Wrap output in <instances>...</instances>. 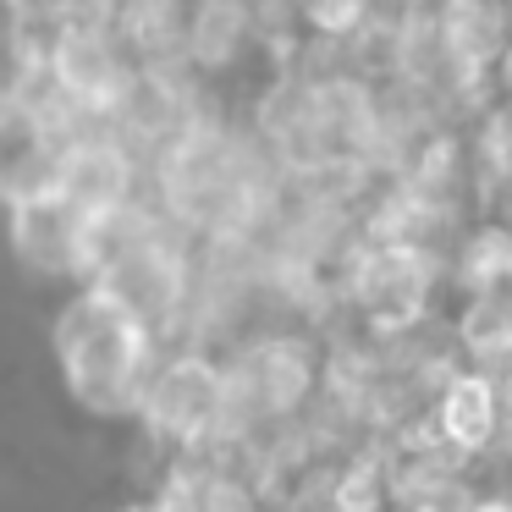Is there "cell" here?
Segmentation results:
<instances>
[{"mask_svg":"<svg viewBox=\"0 0 512 512\" xmlns=\"http://www.w3.org/2000/svg\"><path fill=\"white\" fill-rule=\"evenodd\" d=\"M45 67H50V83H56L72 105H83V111H116V100H122L127 83H133V72L122 67L116 39L100 34V28H78V23L56 34Z\"/></svg>","mask_w":512,"mask_h":512,"instance_id":"5","label":"cell"},{"mask_svg":"<svg viewBox=\"0 0 512 512\" xmlns=\"http://www.w3.org/2000/svg\"><path fill=\"white\" fill-rule=\"evenodd\" d=\"M237 34H243V12L232 0H204L188 28V45L204 61H226V56H237Z\"/></svg>","mask_w":512,"mask_h":512,"instance_id":"13","label":"cell"},{"mask_svg":"<svg viewBox=\"0 0 512 512\" xmlns=\"http://www.w3.org/2000/svg\"><path fill=\"white\" fill-rule=\"evenodd\" d=\"M463 512H512V490H485V496H468Z\"/></svg>","mask_w":512,"mask_h":512,"instance_id":"14","label":"cell"},{"mask_svg":"<svg viewBox=\"0 0 512 512\" xmlns=\"http://www.w3.org/2000/svg\"><path fill=\"white\" fill-rule=\"evenodd\" d=\"M496 391H501V419L512 424V369H507V375H501V386H496Z\"/></svg>","mask_w":512,"mask_h":512,"instance_id":"15","label":"cell"},{"mask_svg":"<svg viewBox=\"0 0 512 512\" xmlns=\"http://www.w3.org/2000/svg\"><path fill=\"white\" fill-rule=\"evenodd\" d=\"M94 281H100L105 292H116V298H122L133 314H144L149 325L166 320V314H177L182 292H188V270H182V254H177L171 243H160L155 232L133 237V243H127L122 254H116Z\"/></svg>","mask_w":512,"mask_h":512,"instance_id":"6","label":"cell"},{"mask_svg":"<svg viewBox=\"0 0 512 512\" xmlns=\"http://www.w3.org/2000/svg\"><path fill=\"white\" fill-rule=\"evenodd\" d=\"M56 193L72 210H116L133 193V155L116 138H67L56 155Z\"/></svg>","mask_w":512,"mask_h":512,"instance_id":"10","label":"cell"},{"mask_svg":"<svg viewBox=\"0 0 512 512\" xmlns=\"http://www.w3.org/2000/svg\"><path fill=\"white\" fill-rule=\"evenodd\" d=\"M50 342H56L67 391L94 419H133L138 391L155 369V325L144 314H133L116 292L89 281L61 303Z\"/></svg>","mask_w":512,"mask_h":512,"instance_id":"1","label":"cell"},{"mask_svg":"<svg viewBox=\"0 0 512 512\" xmlns=\"http://www.w3.org/2000/svg\"><path fill=\"white\" fill-rule=\"evenodd\" d=\"M221 391L226 369L215 358L177 353L149 369L133 419H144V435L171 446V452H204L221 435Z\"/></svg>","mask_w":512,"mask_h":512,"instance_id":"3","label":"cell"},{"mask_svg":"<svg viewBox=\"0 0 512 512\" xmlns=\"http://www.w3.org/2000/svg\"><path fill=\"white\" fill-rule=\"evenodd\" d=\"M61 133L28 100H0V204H23L56 188Z\"/></svg>","mask_w":512,"mask_h":512,"instance_id":"7","label":"cell"},{"mask_svg":"<svg viewBox=\"0 0 512 512\" xmlns=\"http://www.w3.org/2000/svg\"><path fill=\"white\" fill-rule=\"evenodd\" d=\"M331 507L336 512H386L391 507V468L375 463V457L347 463L331 485Z\"/></svg>","mask_w":512,"mask_h":512,"instance_id":"12","label":"cell"},{"mask_svg":"<svg viewBox=\"0 0 512 512\" xmlns=\"http://www.w3.org/2000/svg\"><path fill=\"white\" fill-rule=\"evenodd\" d=\"M457 276L468 292H507L512 287V232L507 226H479L468 237L463 259H457Z\"/></svg>","mask_w":512,"mask_h":512,"instance_id":"11","label":"cell"},{"mask_svg":"<svg viewBox=\"0 0 512 512\" xmlns=\"http://www.w3.org/2000/svg\"><path fill=\"white\" fill-rule=\"evenodd\" d=\"M12 210V254L23 259L39 276H78V232H83V210H72L56 188L34 193L23 204H6Z\"/></svg>","mask_w":512,"mask_h":512,"instance_id":"8","label":"cell"},{"mask_svg":"<svg viewBox=\"0 0 512 512\" xmlns=\"http://www.w3.org/2000/svg\"><path fill=\"white\" fill-rule=\"evenodd\" d=\"M111 512H155V501H122V507H111Z\"/></svg>","mask_w":512,"mask_h":512,"instance_id":"16","label":"cell"},{"mask_svg":"<svg viewBox=\"0 0 512 512\" xmlns=\"http://www.w3.org/2000/svg\"><path fill=\"white\" fill-rule=\"evenodd\" d=\"M160 188H166V204L177 221L215 226V232H232L254 204V177H248L237 144L226 133H210V127H182L171 138Z\"/></svg>","mask_w":512,"mask_h":512,"instance_id":"2","label":"cell"},{"mask_svg":"<svg viewBox=\"0 0 512 512\" xmlns=\"http://www.w3.org/2000/svg\"><path fill=\"white\" fill-rule=\"evenodd\" d=\"M353 298L375 331H402L419 320L424 298H430V259L402 237L369 248L353 270Z\"/></svg>","mask_w":512,"mask_h":512,"instance_id":"4","label":"cell"},{"mask_svg":"<svg viewBox=\"0 0 512 512\" xmlns=\"http://www.w3.org/2000/svg\"><path fill=\"white\" fill-rule=\"evenodd\" d=\"M435 435L452 457H485L501 435V391L490 375H479L474 364L468 369H452L435 391Z\"/></svg>","mask_w":512,"mask_h":512,"instance_id":"9","label":"cell"},{"mask_svg":"<svg viewBox=\"0 0 512 512\" xmlns=\"http://www.w3.org/2000/svg\"><path fill=\"white\" fill-rule=\"evenodd\" d=\"M501 78H507V89H512V50H507V61H501Z\"/></svg>","mask_w":512,"mask_h":512,"instance_id":"17","label":"cell"}]
</instances>
